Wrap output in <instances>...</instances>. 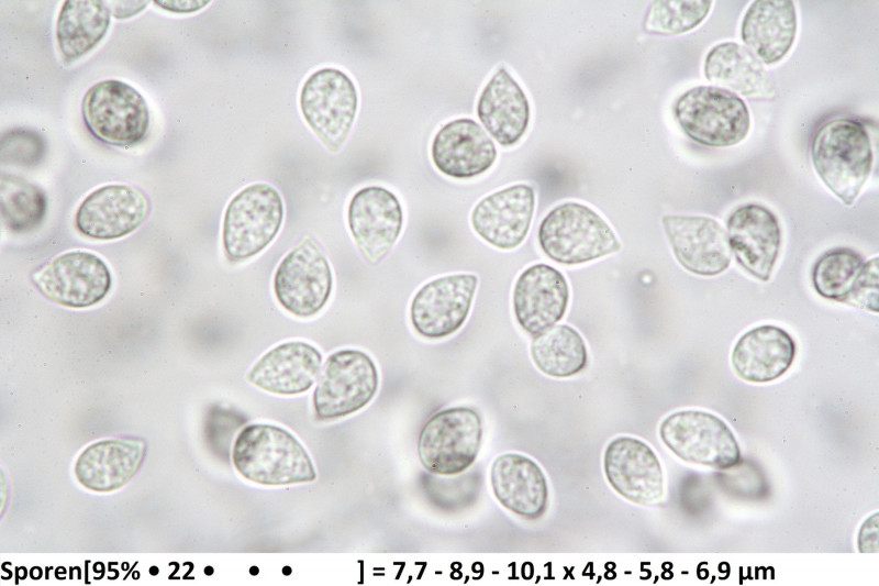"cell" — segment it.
Segmentation results:
<instances>
[{
    "label": "cell",
    "instance_id": "cell-2",
    "mask_svg": "<svg viewBox=\"0 0 879 586\" xmlns=\"http://www.w3.org/2000/svg\"><path fill=\"white\" fill-rule=\"evenodd\" d=\"M811 161L826 188L850 207L871 173V140L859 121L848 118L831 119L822 123L813 134Z\"/></svg>",
    "mask_w": 879,
    "mask_h": 586
},
{
    "label": "cell",
    "instance_id": "cell-27",
    "mask_svg": "<svg viewBox=\"0 0 879 586\" xmlns=\"http://www.w3.org/2000/svg\"><path fill=\"white\" fill-rule=\"evenodd\" d=\"M477 114L501 146H513L525 134L530 122L528 99L504 67L496 71L481 91Z\"/></svg>",
    "mask_w": 879,
    "mask_h": 586
},
{
    "label": "cell",
    "instance_id": "cell-22",
    "mask_svg": "<svg viewBox=\"0 0 879 586\" xmlns=\"http://www.w3.org/2000/svg\"><path fill=\"white\" fill-rule=\"evenodd\" d=\"M322 353L304 341L280 343L252 366L247 380L274 395H300L312 388L322 367Z\"/></svg>",
    "mask_w": 879,
    "mask_h": 586
},
{
    "label": "cell",
    "instance_id": "cell-28",
    "mask_svg": "<svg viewBox=\"0 0 879 586\" xmlns=\"http://www.w3.org/2000/svg\"><path fill=\"white\" fill-rule=\"evenodd\" d=\"M703 70L710 82L737 96L759 101L776 98L774 82L763 63L738 43L714 45L705 56Z\"/></svg>",
    "mask_w": 879,
    "mask_h": 586
},
{
    "label": "cell",
    "instance_id": "cell-32",
    "mask_svg": "<svg viewBox=\"0 0 879 586\" xmlns=\"http://www.w3.org/2000/svg\"><path fill=\"white\" fill-rule=\"evenodd\" d=\"M864 257L848 247L824 252L814 263L812 285L823 298L845 303L864 266Z\"/></svg>",
    "mask_w": 879,
    "mask_h": 586
},
{
    "label": "cell",
    "instance_id": "cell-29",
    "mask_svg": "<svg viewBox=\"0 0 879 586\" xmlns=\"http://www.w3.org/2000/svg\"><path fill=\"white\" fill-rule=\"evenodd\" d=\"M111 23L108 2L102 0H67L56 21V42L66 63L89 54L104 38Z\"/></svg>",
    "mask_w": 879,
    "mask_h": 586
},
{
    "label": "cell",
    "instance_id": "cell-15",
    "mask_svg": "<svg viewBox=\"0 0 879 586\" xmlns=\"http://www.w3.org/2000/svg\"><path fill=\"white\" fill-rule=\"evenodd\" d=\"M352 237L364 259L381 263L397 243L403 226V211L396 195L383 187L368 186L352 197L347 208Z\"/></svg>",
    "mask_w": 879,
    "mask_h": 586
},
{
    "label": "cell",
    "instance_id": "cell-23",
    "mask_svg": "<svg viewBox=\"0 0 879 586\" xmlns=\"http://www.w3.org/2000/svg\"><path fill=\"white\" fill-rule=\"evenodd\" d=\"M431 155L435 167L455 179H469L489 170L497 148L487 132L472 119L460 118L435 134Z\"/></svg>",
    "mask_w": 879,
    "mask_h": 586
},
{
    "label": "cell",
    "instance_id": "cell-31",
    "mask_svg": "<svg viewBox=\"0 0 879 586\" xmlns=\"http://www.w3.org/2000/svg\"><path fill=\"white\" fill-rule=\"evenodd\" d=\"M45 192L34 184L13 175H1L0 209L3 225L15 233L36 229L46 214Z\"/></svg>",
    "mask_w": 879,
    "mask_h": 586
},
{
    "label": "cell",
    "instance_id": "cell-14",
    "mask_svg": "<svg viewBox=\"0 0 879 586\" xmlns=\"http://www.w3.org/2000/svg\"><path fill=\"white\" fill-rule=\"evenodd\" d=\"M603 472L622 498L641 506H657L665 497V475L655 451L633 436H617L603 453Z\"/></svg>",
    "mask_w": 879,
    "mask_h": 586
},
{
    "label": "cell",
    "instance_id": "cell-21",
    "mask_svg": "<svg viewBox=\"0 0 879 586\" xmlns=\"http://www.w3.org/2000/svg\"><path fill=\"white\" fill-rule=\"evenodd\" d=\"M490 485L499 504L522 519L536 520L548 508L547 478L526 455L508 452L497 456L490 467Z\"/></svg>",
    "mask_w": 879,
    "mask_h": 586
},
{
    "label": "cell",
    "instance_id": "cell-24",
    "mask_svg": "<svg viewBox=\"0 0 879 586\" xmlns=\"http://www.w3.org/2000/svg\"><path fill=\"white\" fill-rule=\"evenodd\" d=\"M797 345L782 328L763 324L749 329L735 342L731 364L743 380L766 384L782 377L792 366Z\"/></svg>",
    "mask_w": 879,
    "mask_h": 586
},
{
    "label": "cell",
    "instance_id": "cell-10",
    "mask_svg": "<svg viewBox=\"0 0 879 586\" xmlns=\"http://www.w3.org/2000/svg\"><path fill=\"white\" fill-rule=\"evenodd\" d=\"M659 438L683 462L720 471L741 461V447L728 424L703 410H680L668 414L659 425Z\"/></svg>",
    "mask_w": 879,
    "mask_h": 586
},
{
    "label": "cell",
    "instance_id": "cell-34",
    "mask_svg": "<svg viewBox=\"0 0 879 586\" xmlns=\"http://www.w3.org/2000/svg\"><path fill=\"white\" fill-rule=\"evenodd\" d=\"M45 151L43 136L30 129H12L1 136L0 155L3 163L36 165L44 157Z\"/></svg>",
    "mask_w": 879,
    "mask_h": 586
},
{
    "label": "cell",
    "instance_id": "cell-26",
    "mask_svg": "<svg viewBox=\"0 0 879 586\" xmlns=\"http://www.w3.org/2000/svg\"><path fill=\"white\" fill-rule=\"evenodd\" d=\"M146 452L142 441L107 439L87 446L75 463L77 480L87 489L110 493L126 485Z\"/></svg>",
    "mask_w": 879,
    "mask_h": 586
},
{
    "label": "cell",
    "instance_id": "cell-11",
    "mask_svg": "<svg viewBox=\"0 0 879 586\" xmlns=\"http://www.w3.org/2000/svg\"><path fill=\"white\" fill-rule=\"evenodd\" d=\"M299 104L319 140L331 152H337L357 114L358 95L353 80L336 68L315 70L303 82Z\"/></svg>",
    "mask_w": 879,
    "mask_h": 586
},
{
    "label": "cell",
    "instance_id": "cell-18",
    "mask_svg": "<svg viewBox=\"0 0 879 586\" xmlns=\"http://www.w3.org/2000/svg\"><path fill=\"white\" fill-rule=\"evenodd\" d=\"M731 252L753 277L768 281L781 247V228L776 214L759 203L735 208L726 220Z\"/></svg>",
    "mask_w": 879,
    "mask_h": 586
},
{
    "label": "cell",
    "instance_id": "cell-17",
    "mask_svg": "<svg viewBox=\"0 0 879 586\" xmlns=\"http://www.w3.org/2000/svg\"><path fill=\"white\" fill-rule=\"evenodd\" d=\"M665 234L677 262L699 276H715L731 264L732 252L726 230L706 215L666 214Z\"/></svg>",
    "mask_w": 879,
    "mask_h": 586
},
{
    "label": "cell",
    "instance_id": "cell-5",
    "mask_svg": "<svg viewBox=\"0 0 879 586\" xmlns=\"http://www.w3.org/2000/svg\"><path fill=\"white\" fill-rule=\"evenodd\" d=\"M672 111L686 135L704 146L736 145L750 129V114L745 101L717 86H697L685 91Z\"/></svg>",
    "mask_w": 879,
    "mask_h": 586
},
{
    "label": "cell",
    "instance_id": "cell-8",
    "mask_svg": "<svg viewBox=\"0 0 879 586\" xmlns=\"http://www.w3.org/2000/svg\"><path fill=\"white\" fill-rule=\"evenodd\" d=\"M81 115L88 131L113 146L141 143L149 128V109L141 92L125 81L105 79L84 95Z\"/></svg>",
    "mask_w": 879,
    "mask_h": 586
},
{
    "label": "cell",
    "instance_id": "cell-7",
    "mask_svg": "<svg viewBox=\"0 0 879 586\" xmlns=\"http://www.w3.org/2000/svg\"><path fill=\"white\" fill-rule=\"evenodd\" d=\"M482 442L479 412L466 406L449 407L433 414L418 440V455L430 473L454 476L469 469Z\"/></svg>",
    "mask_w": 879,
    "mask_h": 586
},
{
    "label": "cell",
    "instance_id": "cell-36",
    "mask_svg": "<svg viewBox=\"0 0 879 586\" xmlns=\"http://www.w3.org/2000/svg\"><path fill=\"white\" fill-rule=\"evenodd\" d=\"M857 544L859 552H878V512L868 517L861 524L858 532Z\"/></svg>",
    "mask_w": 879,
    "mask_h": 586
},
{
    "label": "cell",
    "instance_id": "cell-20",
    "mask_svg": "<svg viewBox=\"0 0 879 586\" xmlns=\"http://www.w3.org/2000/svg\"><path fill=\"white\" fill-rule=\"evenodd\" d=\"M535 210V192L526 184L494 191L474 207L470 223L478 236L493 247L511 251L525 240Z\"/></svg>",
    "mask_w": 879,
    "mask_h": 586
},
{
    "label": "cell",
    "instance_id": "cell-30",
    "mask_svg": "<svg viewBox=\"0 0 879 586\" xmlns=\"http://www.w3.org/2000/svg\"><path fill=\"white\" fill-rule=\"evenodd\" d=\"M530 354L543 374L568 378L588 365V350L582 335L571 325L555 324L533 336Z\"/></svg>",
    "mask_w": 879,
    "mask_h": 586
},
{
    "label": "cell",
    "instance_id": "cell-12",
    "mask_svg": "<svg viewBox=\"0 0 879 586\" xmlns=\"http://www.w3.org/2000/svg\"><path fill=\"white\" fill-rule=\"evenodd\" d=\"M31 279L48 300L68 308H88L99 303L111 289L107 263L87 251H70L37 267Z\"/></svg>",
    "mask_w": 879,
    "mask_h": 586
},
{
    "label": "cell",
    "instance_id": "cell-38",
    "mask_svg": "<svg viewBox=\"0 0 879 586\" xmlns=\"http://www.w3.org/2000/svg\"><path fill=\"white\" fill-rule=\"evenodd\" d=\"M149 1H109L108 7L111 14L118 20L132 18L141 13L148 5Z\"/></svg>",
    "mask_w": 879,
    "mask_h": 586
},
{
    "label": "cell",
    "instance_id": "cell-9",
    "mask_svg": "<svg viewBox=\"0 0 879 586\" xmlns=\"http://www.w3.org/2000/svg\"><path fill=\"white\" fill-rule=\"evenodd\" d=\"M272 290L279 306L297 318H312L327 305L333 273L327 256L314 237H303L278 264Z\"/></svg>",
    "mask_w": 879,
    "mask_h": 586
},
{
    "label": "cell",
    "instance_id": "cell-25",
    "mask_svg": "<svg viewBox=\"0 0 879 586\" xmlns=\"http://www.w3.org/2000/svg\"><path fill=\"white\" fill-rule=\"evenodd\" d=\"M798 29L793 1L756 0L744 13L741 38L766 65L782 60L792 48Z\"/></svg>",
    "mask_w": 879,
    "mask_h": 586
},
{
    "label": "cell",
    "instance_id": "cell-6",
    "mask_svg": "<svg viewBox=\"0 0 879 586\" xmlns=\"http://www.w3.org/2000/svg\"><path fill=\"white\" fill-rule=\"evenodd\" d=\"M379 388L374 360L360 350L333 352L322 364L312 394V408L320 421L348 417L365 408Z\"/></svg>",
    "mask_w": 879,
    "mask_h": 586
},
{
    "label": "cell",
    "instance_id": "cell-16",
    "mask_svg": "<svg viewBox=\"0 0 879 586\" xmlns=\"http://www.w3.org/2000/svg\"><path fill=\"white\" fill-rule=\"evenodd\" d=\"M149 210V200L142 190L124 184H109L94 189L81 201L75 225L89 239L116 240L141 226Z\"/></svg>",
    "mask_w": 879,
    "mask_h": 586
},
{
    "label": "cell",
    "instance_id": "cell-1",
    "mask_svg": "<svg viewBox=\"0 0 879 586\" xmlns=\"http://www.w3.org/2000/svg\"><path fill=\"white\" fill-rule=\"evenodd\" d=\"M232 462L245 479L263 486H286L316 479L311 456L288 430L252 423L237 434Z\"/></svg>",
    "mask_w": 879,
    "mask_h": 586
},
{
    "label": "cell",
    "instance_id": "cell-4",
    "mask_svg": "<svg viewBox=\"0 0 879 586\" xmlns=\"http://www.w3.org/2000/svg\"><path fill=\"white\" fill-rule=\"evenodd\" d=\"M285 217L279 191L266 183L240 190L227 203L222 224V244L233 263L263 252L278 235Z\"/></svg>",
    "mask_w": 879,
    "mask_h": 586
},
{
    "label": "cell",
    "instance_id": "cell-37",
    "mask_svg": "<svg viewBox=\"0 0 879 586\" xmlns=\"http://www.w3.org/2000/svg\"><path fill=\"white\" fill-rule=\"evenodd\" d=\"M210 1L202 0H155L154 4L167 12L177 14L196 13L205 8Z\"/></svg>",
    "mask_w": 879,
    "mask_h": 586
},
{
    "label": "cell",
    "instance_id": "cell-35",
    "mask_svg": "<svg viewBox=\"0 0 879 586\" xmlns=\"http://www.w3.org/2000/svg\"><path fill=\"white\" fill-rule=\"evenodd\" d=\"M847 305L878 312V257L864 263L863 269L846 299Z\"/></svg>",
    "mask_w": 879,
    "mask_h": 586
},
{
    "label": "cell",
    "instance_id": "cell-3",
    "mask_svg": "<svg viewBox=\"0 0 879 586\" xmlns=\"http://www.w3.org/2000/svg\"><path fill=\"white\" fill-rule=\"evenodd\" d=\"M542 252L563 265H580L621 250L610 224L589 206L567 201L553 208L537 232Z\"/></svg>",
    "mask_w": 879,
    "mask_h": 586
},
{
    "label": "cell",
    "instance_id": "cell-33",
    "mask_svg": "<svg viewBox=\"0 0 879 586\" xmlns=\"http://www.w3.org/2000/svg\"><path fill=\"white\" fill-rule=\"evenodd\" d=\"M712 4L710 0L654 1L647 10L643 27L652 34H683L706 19Z\"/></svg>",
    "mask_w": 879,
    "mask_h": 586
},
{
    "label": "cell",
    "instance_id": "cell-19",
    "mask_svg": "<svg viewBox=\"0 0 879 586\" xmlns=\"http://www.w3.org/2000/svg\"><path fill=\"white\" fill-rule=\"evenodd\" d=\"M569 298L564 274L548 264L536 263L526 267L514 283L513 314L520 328L534 336L564 318Z\"/></svg>",
    "mask_w": 879,
    "mask_h": 586
},
{
    "label": "cell",
    "instance_id": "cell-13",
    "mask_svg": "<svg viewBox=\"0 0 879 586\" xmlns=\"http://www.w3.org/2000/svg\"><path fill=\"white\" fill-rule=\"evenodd\" d=\"M478 283V276L470 273L443 275L425 283L410 303L414 331L427 340L457 332L470 313Z\"/></svg>",
    "mask_w": 879,
    "mask_h": 586
}]
</instances>
